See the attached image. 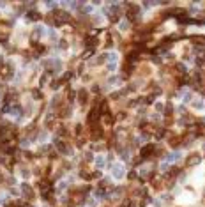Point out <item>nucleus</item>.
Wrapping results in <instances>:
<instances>
[{"mask_svg":"<svg viewBox=\"0 0 205 207\" xmlns=\"http://www.w3.org/2000/svg\"><path fill=\"white\" fill-rule=\"evenodd\" d=\"M202 106H204V103H202V101H196V103H195V108H202Z\"/></svg>","mask_w":205,"mask_h":207,"instance_id":"obj_15","label":"nucleus"},{"mask_svg":"<svg viewBox=\"0 0 205 207\" xmlns=\"http://www.w3.org/2000/svg\"><path fill=\"white\" fill-rule=\"evenodd\" d=\"M196 64H198V66H204L205 64V57H198V58H196Z\"/></svg>","mask_w":205,"mask_h":207,"instance_id":"obj_12","label":"nucleus"},{"mask_svg":"<svg viewBox=\"0 0 205 207\" xmlns=\"http://www.w3.org/2000/svg\"><path fill=\"white\" fill-rule=\"evenodd\" d=\"M28 18L30 19H41V14L39 12H28Z\"/></svg>","mask_w":205,"mask_h":207,"instance_id":"obj_9","label":"nucleus"},{"mask_svg":"<svg viewBox=\"0 0 205 207\" xmlns=\"http://www.w3.org/2000/svg\"><path fill=\"white\" fill-rule=\"evenodd\" d=\"M154 152H156V147H154L152 144H149L147 147H143V149H142V156H143V158H149V156H150V154H154Z\"/></svg>","mask_w":205,"mask_h":207,"instance_id":"obj_5","label":"nucleus"},{"mask_svg":"<svg viewBox=\"0 0 205 207\" xmlns=\"http://www.w3.org/2000/svg\"><path fill=\"white\" fill-rule=\"evenodd\" d=\"M97 119H99V112H97V110H92L90 115H88V120H90V122H96Z\"/></svg>","mask_w":205,"mask_h":207,"instance_id":"obj_6","label":"nucleus"},{"mask_svg":"<svg viewBox=\"0 0 205 207\" xmlns=\"http://www.w3.org/2000/svg\"><path fill=\"white\" fill-rule=\"evenodd\" d=\"M179 156H181L179 152H173V154H170V156H168V161H175V159H179Z\"/></svg>","mask_w":205,"mask_h":207,"instance_id":"obj_10","label":"nucleus"},{"mask_svg":"<svg viewBox=\"0 0 205 207\" xmlns=\"http://www.w3.org/2000/svg\"><path fill=\"white\" fill-rule=\"evenodd\" d=\"M200 161H202V156H200V154H191V156L188 158L186 165H188V167H196Z\"/></svg>","mask_w":205,"mask_h":207,"instance_id":"obj_3","label":"nucleus"},{"mask_svg":"<svg viewBox=\"0 0 205 207\" xmlns=\"http://www.w3.org/2000/svg\"><path fill=\"white\" fill-rule=\"evenodd\" d=\"M78 96H80V101H81V103H85V101H87V99H85V97H87V90H80V92H78Z\"/></svg>","mask_w":205,"mask_h":207,"instance_id":"obj_8","label":"nucleus"},{"mask_svg":"<svg viewBox=\"0 0 205 207\" xmlns=\"http://www.w3.org/2000/svg\"><path fill=\"white\" fill-rule=\"evenodd\" d=\"M189 99H191V94H189V92H188V94H186V96H184V101H189Z\"/></svg>","mask_w":205,"mask_h":207,"instance_id":"obj_16","label":"nucleus"},{"mask_svg":"<svg viewBox=\"0 0 205 207\" xmlns=\"http://www.w3.org/2000/svg\"><path fill=\"white\" fill-rule=\"evenodd\" d=\"M71 19L69 12L67 11H57L55 12V25H60V23H67Z\"/></svg>","mask_w":205,"mask_h":207,"instance_id":"obj_2","label":"nucleus"},{"mask_svg":"<svg viewBox=\"0 0 205 207\" xmlns=\"http://www.w3.org/2000/svg\"><path fill=\"white\" fill-rule=\"evenodd\" d=\"M87 161H94V154H92V152L87 154Z\"/></svg>","mask_w":205,"mask_h":207,"instance_id":"obj_13","label":"nucleus"},{"mask_svg":"<svg viewBox=\"0 0 205 207\" xmlns=\"http://www.w3.org/2000/svg\"><path fill=\"white\" fill-rule=\"evenodd\" d=\"M21 191H23L27 197H32V190H30V186H28V184H21Z\"/></svg>","mask_w":205,"mask_h":207,"instance_id":"obj_7","label":"nucleus"},{"mask_svg":"<svg viewBox=\"0 0 205 207\" xmlns=\"http://www.w3.org/2000/svg\"><path fill=\"white\" fill-rule=\"evenodd\" d=\"M96 163H97V167H104L106 159H104V158H97V161H96Z\"/></svg>","mask_w":205,"mask_h":207,"instance_id":"obj_11","label":"nucleus"},{"mask_svg":"<svg viewBox=\"0 0 205 207\" xmlns=\"http://www.w3.org/2000/svg\"><path fill=\"white\" fill-rule=\"evenodd\" d=\"M111 175L119 181V179H122L124 175H126V172H124V165L122 163H113V167H111Z\"/></svg>","mask_w":205,"mask_h":207,"instance_id":"obj_1","label":"nucleus"},{"mask_svg":"<svg viewBox=\"0 0 205 207\" xmlns=\"http://www.w3.org/2000/svg\"><path fill=\"white\" fill-rule=\"evenodd\" d=\"M55 147H57V151H58L60 154H67V147H65V144H64L60 138L55 140Z\"/></svg>","mask_w":205,"mask_h":207,"instance_id":"obj_4","label":"nucleus"},{"mask_svg":"<svg viewBox=\"0 0 205 207\" xmlns=\"http://www.w3.org/2000/svg\"><path fill=\"white\" fill-rule=\"evenodd\" d=\"M32 94H34V96H35V97H37V99H39V97H41V92H39V90H32Z\"/></svg>","mask_w":205,"mask_h":207,"instance_id":"obj_14","label":"nucleus"}]
</instances>
